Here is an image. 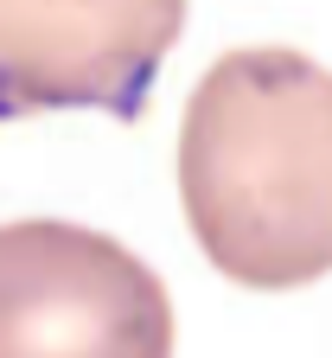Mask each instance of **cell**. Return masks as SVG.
I'll return each mask as SVG.
<instances>
[{
  "mask_svg": "<svg viewBox=\"0 0 332 358\" xmlns=\"http://www.w3.org/2000/svg\"><path fill=\"white\" fill-rule=\"evenodd\" d=\"M179 199L217 275L262 294L332 275V71L288 45L224 52L185 103Z\"/></svg>",
  "mask_w": 332,
  "mask_h": 358,
  "instance_id": "cell-1",
  "label": "cell"
},
{
  "mask_svg": "<svg viewBox=\"0 0 332 358\" xmlns=\"http://www.w3.org/2000/svg\"><path fill=\"white\" fill-rule=\"evenodd\" d=\"M0 358H173V301L103 231L0 224Z\"/></svg>",
  "mask_w": 332,
  "mask_h": 358,
  "instance_id": "cell-2",
  "label": "cell"
},
{
  "mask_svg": "<svg viewBox=\"0 0 332 358\" xmlns=\"http://www.w3.org/2000/svg\"><path fill=\"white\" fill-rule=\"evenodd\" d=\"M185 0H0V122L103 109L140 122Z\"/></svg>",
  "mask_w": 332,
  "mask_h": 358,
  "instance_id": "cell-3",
  "label": "cell"
}]
</instances>
